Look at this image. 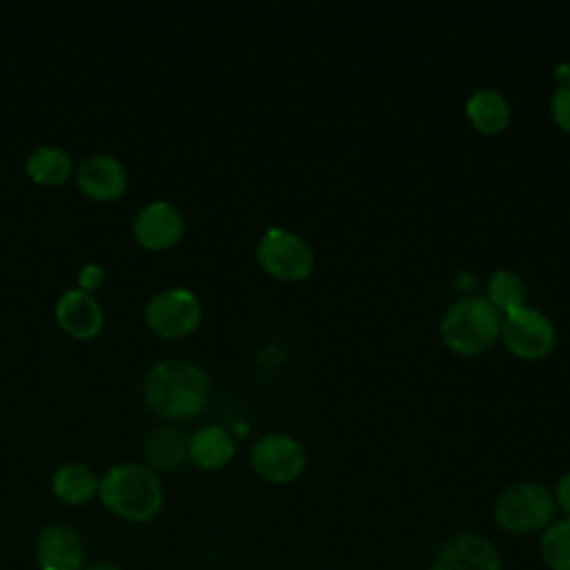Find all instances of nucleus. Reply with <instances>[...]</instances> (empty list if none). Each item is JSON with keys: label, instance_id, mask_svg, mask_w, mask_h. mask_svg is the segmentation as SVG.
<instances>
[{"label": "nucleus", "instance_id": "4", "mask_svg": "<svg viewBox=\"0 0 570 570\" xmlns=\"http://www.w3.org/2000/svg\"><path fill=\"white\" fill-rule=\"evenodd\" d=\"M492 519L508 534L541 532L557 519L552 490L539 481H517L494 499Z\"/></svg>", "mask_w": 570, "mask_h": 570}, {"label": "nucleus", "instance_id": "2", "mask_svg": "<svg viewBox=\"0 0 570 570\" xmlns=\"http://www.w3.org/2000/svg\"><path fill=\"white\" fill-rule=\"evenodd\" d=\"M100 503L118 519L127 523H149L165 505V488L149 465L145 463H118L100 476L98 485Z\"/></svg>", "mask_w": 570, "mask_h": 570}, {"label": "nucleus", "instance_id": "10", "mask_svg": "<svg viewBox=\"0 0 570 570\" xmlns=\"http://www.w3.org/2000/svg\"><path fill=\"white\" fill-rule=\"evenodd\" d=\"M89 554L82 534L65 523L51 521L36 537L38 570H85Z\"/></svg>", "mask_w": 570, "mask_h": 570}, {"label": "nucleus", "instance_id": "6", "mask_svg": "<svg viewBox=\"0 0 570 570\" xmlns=\"http://www.w3.org/2000/svg\"><path fill=\"white\" fill-rule=\"evenodd\" d=\"M203 321L200 298L187 287H165L145 305V323L160 338H185Z\"/></svg>", "mask_w": 570, "mask_h": 570}, {"label": "nucleus", "instance_id": "15", "mask_svg": "<svg viewBox=\"0 0 570 570\" xmlns=\"http://www.w3.org/2000/svg\"><path fill=\"white\" fill-rule=\"evenodd\" d=\"M465 116L476 131L494 136L510 125V102L497 87H479L465 100Z\"/></svg>", "mask_w": 570, "mask_h": 570}, {"label": "nucleus", "instance_id": "21", "mask_svg": "<svg viewBox=\"0 0 570 570\" xmlns=\"http://www.w3.org/2000/svg\"><path fill=\"white\" fill-rule=\"evenodd\" d=\"M550 116L563 131L570 134V82L557 85V89L552 91Z\"/></svg>", "mask_w": 570, "mask_h": 570}, {"label": "nucleus", "instance_id": "8", "mask_svg": "<svg viewBox=\"0 0 570 570\" xmlns=\"http://www.w3.org/2000/svg\"><path fill=\"white\" fill-rule=\"evenodd\" d=\"M501 341L512 356L521 361H539L554 350L557 330L546 312L523 305L503 316Z\"/></svg>", "mask_w": 570, "mask_h": 570}, {"label": "nucleus", "instance_id": "3", "mask_svg": "<svg viewBox=\"0 0 570 570\" xmlns=\"http://www.w3.org/2000/svg\"><path fill=\"white\" fill-rule=\"evenodd\" d=\"M503 316L485 296L463 294L441 316L439 332L445 347L459 356H479L501 338Z\"/></svg>", "mask_w": 570, "mask_h": 570}, {"label": "nucleus", "instance_id": "24", "mask_svg": "<svg viewBox=\"0 0 570 570\" xmlns=\"http://www.w3.org/2000/svg\"><path fill=\"white\" fill-rule=\"evenodd\" d=\"M85 570H122V568L114 561H96V563H89Z\"/></svg>", "mask_w": 570, "mask_h": 570}, {"label": "nucleus", "instance_id": "13", "mask_svg": "<svg viewBox=\"0 0 570 570\" xmlns=\"http://www.w3.org/2000/svg\"><path fill=\"white\" fill-rule=\"evenodd\" d=\"M53 314L60 330L76 341L96 338L105 325V314L96 296L78 287H71L60 294Z\"/></svg>", "mask_w": 570, "mask_h": 570}, {"label": "nucleus", "instance_id": "19", "mask_svg": "<svg viewBox=\"0 0 570 570\" xmlns=\"http://www.w3.org/2000/svg\"><path fill=\"white\" fill-rule=\"evenodd\" d=\"M485 298L492 303V307L505 316L523 305H528V287H525V281L508 269V267H499L490 274L488 278V285H485Z\"/></svg>", "mask_w": 570, "mask_h": 570}, {"label": "nucleus", "instance_id": "14", "mask_svg": "<svg viewBox=\"0 0 570 570\" xmlns=\"http://www.w3.org/2000/svg\"><path fill=\"white\" fill-rule=\"evenodd\" d=\"M236 454L234 436L223 425H203L189 434L187 456L200 470H220Z\"/></svg>", "mask_w": 570, "mask_h": 570}, {"label": "nucleus", "instance_id": "11", "mask_svg": "<svg viewBox=\"0 0 570 570\" xmlns=\"http://www.w3.org/2000/svg\"><path fill=\"white\" fill-rule=\"evenodd\" d=\"M134 238L142 249L165 252L185 236V216L169 200H151L134 218Z\"/></svg>", "mask_w": 570, "mask_h": 570}, {"label": "nucleus", "instance_id": "22", "mask_svg": "<svg viewBox=\"0 0 570 570\" xmlns=\"http://www.w3.org/2000/svg\"><path fill=\"white\" fill-rule=\"evenodd\" d=\"M102 281H105V269L98 263H87L78 272V289H85L89 294H94L102 285Z\"/></svg>", "mask_w": 570, "mask_h": 570}, {"label": "nucleus", "instance_id": "12", "mask_svg": "<svg viewBox=\"0 0 570 570\" xmlns=\"http://www.w3.org/2000/svg\"><path fill=\"white\" fill-rule=\"evenodd\" d=\"M76 185L89 200L114 203L127 189V169L111 154H91L78 165Z\"/></svg>", "mask_w": 570, "mask_h": 570}, {"label": "nucleus", "instance_id": "5", "mask_svg": "<svg viewBox=\"0 0 570 570\" xmlns=\"http://www.w3.org/2000/svg\"><path fill=\"white\" fill-rule=\"evenodd\" d=\"M256 258L261 267L276 281L296 283L314 272V247L294 229L269 227L256 243Z\"/></svg>", "mask_w": 570, "mask_h": 570}, {"label": "nucleus", "instance_id": "20", "mask_svg": "<svg viewBox=\"0 0 570 570\" xmlns=\"http://www.w3.org/2000/svg\"><path fill=\"white\" fill-rule=\"evenodd\" d=\"M539 557L548 570H570V517L554 519L539 532Z\"/></svg>", "mask_w": 570, "mask_h": 570}, {"label": "nucleus", "instance_id": "18", "mask_svg": "<svg viewBox=\"0 0 570 570\" xmlns=\"http://www.w3.org/2000/svg\"><path fill=\"white\" fill-rule=\"evenodd\" d=\"M24 171L36 185L58 187L71 178L73 163L67 149L56 145H42L27 156Z\"/></svg>", "mask_w": 570, "mask_h": 570}, {"label": "nucleus", "instance_id": "1", "mask_svg": "<svg viewBox=\"0 0 570 570\" xmlns=\"http://www.w3.org/2000/svg\"><path fill=\"white\" fill-rule=\"evenodd\" d=\"M142 399L156 416L187 421L209 405L212 381L207 372L191 361H158L145 374Z\"/></svg>", "mask_w": 570, "mask_h": 570}, {"label": "nucleus", "instance_id": "17", "mask_svg": "<svg viewBox=\"0 0 570 570\" xmlns=\"http://www.w3.org/2000/svg\"><path fill=\"white\" fill-rule=\"evenodd\" d=\"M98 485L100 479L96 472L85 465V463H62L53 474H51V492L53 497L71 508L89 503L94 497H98Z\"/></svg>", "mask_w": 570, "mask_h": 570}, {"label": "nucleus", "instance_id": "7", "mask_svg": "<svg viewBox=\"0 0 570 570\" xmlns=\"http://www.w3.org/2000/svg\"><path fill=\"white\" fill-rule=\"evenodd\" d=\"M252 470L258 479L269 485H289L307 468V450L305 445L285 432L263 434L249 454Z\"/></svg>", "mask_w": 570, "mask_h": 570}, {"label": "nucleus", "instance_id": "16", "mask_svg": "<svg viewBox=\"0 0 570 570\" xmlns=\"http://www.w3.org/2000/svg\"><path fill=\"white\" fill-rule=\"evenodd\" d=\"M187 445L189 436L183 430L174 425L156 428L145 441V459L154 472H178L189 461Z\"/></svg>", "mask_w": 570, "mask_h": 570}, {"label": "nucleus", "instance_id": "23", "mask_svg": "<svg viewBox=\"0 0 570 570\" xmlns=\"http://www.w3.org/2000/svg\"><path fill=\"white\" fill-rule=\"evenodd\" d=\"M552 497H554L557 510H561L563 517H570V470L557 479L552 488Z\"/></svg>", "mask_w": 570, "mask_h": 570}, {"label": "nucleus", "instance_id": "9", "mask_svg": "<svg viewBox=\"0 0 570 570\" xmlns=\"http://www.w3.org/2000/svg\"><path fill=\"white\" fill-rule=\"evenodd\" d=\"M428 570H505L497 543L481 532H454L439 543Z\"/></svg>", "mask_w": 570, "mask_h": 570}]
</instances>
